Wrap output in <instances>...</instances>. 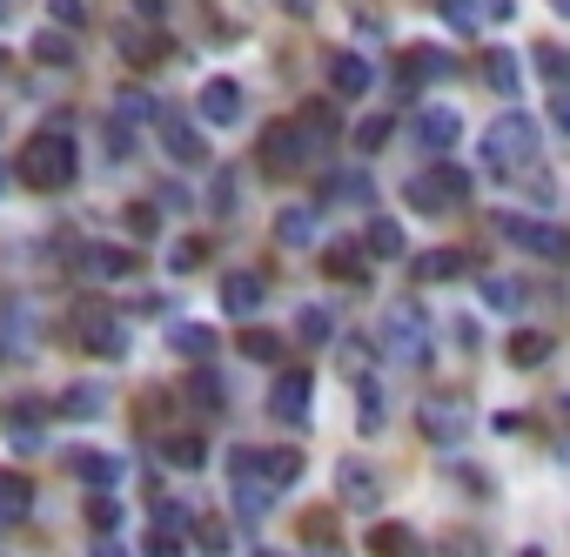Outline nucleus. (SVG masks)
<instances>
[{
	"label": "nucleus",
	"instance_id": "1",
	"mask_svg": "<svg viewBox=\"0 0 570 557\" xmlns=\"http://www.w3.org/2000/svg\"><path fill=\"white\" fill-rule=\"evenodd\" d=\"M537 162V121L530 115H497L483 135V169L491 175H524Z\"/></svg>",
	"mask_w": 570,
	"mask_h": 557
},
{
	"label": "nucleus",
	"instance_id": "2",
	"mask_svg": "<svg viewBox=\"0 0 570 557\" xmlns=\"http://www.w3.org/2000/svg\"><path fill=\"white\" fill-rule=\"evenodd\" d=\"M376 336H383L389 363H423L430 356V315H423V302H389Z\"/></svg>",
	"mask_w": 570,
	"mask_h": 557
},
{
	"label": "nucleus",
	"instance_id": "3",
	"mask_svg": "<svg viewBox=\"0 0 570 557\" xmlns=\"http://www.w3.org/2000/svg\"><path fill=\"white\" fill-rule=\"evenodd\" d=\"M21 182H28V189H47V195L67 189V182H74V141L54 135V128L34 135V141L21 148Z\"/></svg>",
	"mask_w": 570,
	"mask_h": 557
},
{
	"label": "nucleus",
	"instance_id": "4",
	"mask_svg": "<svg viewBox=\"0 0 570 557\" xmlns=\"http://www.w3.org/2000/svg\"><path fill=\"white\" fill-rule=\"evenodd\" d=\"M491 228H497V235H510V243H524V249H530V256H544V263H570V235H563V228H550V222L497 215Z\"/></svg>",
	"mask_w": 570,
	"mask_h": 557
},
{
	"label": "nucleus",
	"instance_id": "5",
	"mask_svg": "<svg viewBox=\"0 0 570 557\" xmlns=\"http://www.w3.org/2000/svg\"><path fill=\"white\" fill-rule=\"evenodd\" d=\"M309 154H322V148H315V135H309L302 121H282V128L262 135V162H269V175H295Z\"/></svg>",
	"mask_w": 570,
	"mask_h": 557
},
{
	"label": "nucleus",
	"instance_id": "6",
	"mask_svg": "<svg viewBox=\"0 0 570 557\" xmlns=\"http://www.w3.org/2000/svg\"><path fill=\"white\" fill-rule=\"evenodd\" d=\"M463 189H470V175H463V169H450V162H437L430 175H417L402 195H410L423 215H443V208H456V202H463Z\"/></svg>",
	"mask_w": 570,
	"mask_h": 557
},
{
	"label": "nucleus",
	"instance_id": "7",
	"mask_svg": "<svg viewBox=\"0 0 570 557\" xmlns=\"http://www.w3.org/2000/svg\"><path fill=\"white\" fill-rule=\"evenodd\" d=\"M74 336L88 343L95 356H108V363H115V356H128V330L115 323L101 302H80V309H74Z\"/></svg>",
	"mask_w": 570,
	"mask_h": 557
},
{
	"label": "nucleus",
	"instance_id": "8",
	"mask_svg": "<svg viewBox=\"0 0 570 557\" xmlns=\"http://www.w3.org/2000/svg\"><path fill=\"white\" fill-rule=\"evenodd\" d=\"M195 115H202L208 128H235L241 115H249V101H241V82H228V74L202 82V95H195Z\"/></svg>",
	"mask_w": 570,
	"mask_h": 557
},
{
	"label": "nucleus",
	"instance_id": "9",
	"mask_svg": "<svg viewBox=\"0 0 570 557\" xmlns=\"http://www.w3.org/2000/svg\"><path fill=\"white\" fill-rule=\"evenodd\" d=\"M476 430V417L456 404V396H430V404H423V437L430 443H463Z\"/></svg>",
	"mask_w": 570,
	"mask_h": 557
},
{
	"label": "nucleus",
	"instance_id": "10",
	"mask_svg": "<svg viewBox=\"0 0 570 557\" xmlns=\"http://www.w3.org/2000/svg\"><path fill=\"white\" fill-rule=\"evenodd\" d=\"M269 417L309 424V369H282V376L269 383Z\"/></svg>",
	"mask_w": 570,
	"mask_h": 557
},
{
	"label": "nucleus",
	"instance_id": "11",
	"mask_svg": "<svg viewBox=\"0 0 570 557\" xmlns=\"http://www.w3.org/2000/svg\"><path fill=\"white\" fill-rule=\"evenodd\" d=\"M135 249H115V243H88V249H80V269H88L95 282H121V276H135Z\"/></svg>",
	"mask_w": 570,
	"mask_h": 557
},
{
	"label": "nucleus",
	"instance_id": "12",
	"mask_svg": "<svg viewBox=\"0 0 570 557\" xmlns=\"http://www.w3.org/2000/svg\"><path fill=\"white\" fill-rule=\"evenodd\" d=\"M456 135H463V115H456V108H423V115H417V141H423L430 154H450Z\"/></svg>",
	"mask_w": 570,
	"mask_h": 557
},
{
	"label": "nucleus",
	"instance_id": "13",
	"mask_svg": "<svg viewBox=\"0 0 570 557\" xmlns=\"http://www.w3.org/2000/svg\"><path fill=\"white\" fill-rule=\"evenodd\" d=\"M67 463H74L80 484H95V491H115L121 476H128V463H121V457H108V450H74Z\"/></svg>",
	"mask_w": 570,
	"mask_h": 557
},
{
	"label": "nucleus",
	"instance_id": "14",
	"mask_svg": "<svg viewBox=\"0 0 570 557\" xmlns=\"http://www.w3.org/2000/svg\"><path fill=\"white\" fill-rule=\"evenodd\" d=\"M330 82H336L343 101H363V95L376 88V67H369L363 54H336V61H330Z\"/></svg>",
	"mask_w": 570,
	"mask_h": 557
},
{
	"label": "nucleus",
	"instance_id": "15",
	"mask_svg": "<svg viewBox=\"0 0 570 557\" xmlns=\"http://www.w3.org/2000/svg\"><path fill=\"white\" fill-rule=\"evenodd\" d=\"M336 491H343V504L376 511V470H369V463H356V457H343V463H336Z\"/></svg>",
	"mask_w": 570,
	"mask_h": 557
},
{
	"label": "nucleus",
	"instance_id": "16",
	"mask_svg": "<svg viewBox=\"0 0 570 557\" xmlns=\"http://www.w3.org/2000/svg\"><path fill=\"white\" fill-rule=\"evenodd\" d=\"M161 148H169L175 162H202V135H195V121H182L175 108H161Z\"/></svg>",
	"mask_w": 570,
	"mask_h": 557
},
{
	"label": "nucleus",
	"instance_id": "17",
	"mask_svg": "<svg viewBox=\"0 0 570 557\" xmlns=\"http://www.w3.org/2000/svg\"><path fill=\"white\" fill-rule=\"evenodd\" d=\"M262 296H269V289H262V276H249V269H235V276L222 282V302H228V315H241V323L262 309Z\"/></svg>",
	"mask_w": 570,
	"mask_h": 557
},
{
	"label": "nucleus",
	"instance_id": "18",
	"mask_svg": "<svg viewBox=\"0 0 570 557\" xmlns=\"http://www.w3.org/2000/svg\"><path fill=\"white\" fill-rule=\"evenodd\" d=\"M256 476L269 491H295L302 484V457L295 450H269V457H256Z\"/></svg>",
	"mask_w": 570,
	"mask_h": 557
},
{
	"label": "nucleus",
	"instance_id": "19",
	"mask_svg": "<svg viewBox=\"0 0 570 557\" xmlns=\"http://www.w3.org/2000/svg\"><path fill=\"white\" fill-rule=\"evenodd\" d=\"M363 256H369V263H396V256H402V222H389V215H383V222H369Z\"/></svg>",
	"mask_w": 570,
	"mask_h": 557
},
{
	"label": "nucleus",
	"instance_id": "20",
	"mask_svg": "<svg viewBox=\"0 0 570 557\" xmlns=\"http://www.w3.org/2000/svg\"><path fill=\"white\" fill-rule=\"evenodd\" d=\"M28 511H34V484L8 470V476H0V524H21Z\"/></svg>",
	"mask_w": 570,
	"mask_h": 557
},
{
	"label": "nucleus",
	"instance_id": "21",
	"mask_svg": "<svg viewBox=\"0 0 570 557\" xmlns=\"http://www.w3.org/2000/svg\"><path fill=\"white\" fill-rule=\"evenodd\" d=\"M476 296H483V309H504V315L524 309V282H517V276H483Z\"/></svg>",
	"mask_w": 570,
	"mask_h": 557
},
{
	"label": "nucleus",
	"instance_id": "22",
	"mask_svg": "<svg viewBox=\"0 0 570 557\" xmlns=\"http://www.w3.org/2000/svg\"><path fill=\"white\" fill-rule=\"evenodd\" d=\"M369 550H376V557H417L423 544H417L410 524H376V531H369Z\"/></svg>",
	"mask_w": 570,
	"mask_h": 557
},
{
	"label": "nucleus",
	"instance_id": "23",
	"mask_svg": "<svg viewBox=\"0 0 570 557\" xmlns=\"http://www.w3.org/2000/svg\"><path fill=\"white\" fill-rule=\"evenodd\" d=\"M101 404H108V389H101V383H74V389L61 396V417L88 424V417H101Z\"/></svg>",
	"mask_w": 570,
	"mask_h": 557
},
{
	"label": "nucleus",
	"instance_id": "24",
	"mask_svg": "<svg viewBox=\"0 0 570 557\" xmlns=\"http://www.w3.org/2000/svg\"><path fill=\"white\" fill-rule=\"evenodd\" d=\"M276 243H282V249H309V243H315V215H309V208H282V215H276Z\"/></svg>",
	"mask_w": 570,
	"mask_h": 557
},
{
	"label": "nucleus",
	"instance_id": "25",
	"mask_svg": "<svg viewBox=\"0 0 570 557\" xmlns=\"http://www.w3.org/2000/svg\"><path fill=\"white\" fill-rule=\"evenodd\" d=\"M363 243H330V249H322V269H330V276H343V282H363Z\"/></svg>",
	"mask_w": 570,
	"mask_h": 557
},
{
	"label": "nucleus",
	"instance_id": "26",
	"mask_svg": "<svg viewBox=\"0 0 570 557\" xmlns=\"http://www.w3.org/2000/svg\"><path fill=\"white\" fill-rule=\"evenodd\" d=\"M550 350H557V343H550L544 330H517V336H510V363H517V369H537V363H550Z\"/></svg>",
	"mask_w": 570,
	"mask_h": 557
},
{
	"label": "nucleus",
	"instance_id": "27",
	"mask_svg": "<svg viewBox=\"0 0 570 557\" xmlns=\"http://www.w3.org/2000/svg\"><path fill=\"white\" fill-rule=\"evenodd\" d=\"M483 74H491V88H497V95H517V82H524L517 54H504V47H491V54H483Z\"/></svg>",
	"mask_w": 570,
	"mask_h": 557
},
{
	"label": "nucleus",
	"instance_id": "28",
	"mask_svg": "<svg viewBox=\"0 0 570 557\" xmlns=\"http://www.w3.org/2000/svg\"><path fill=\"white\" fill-rule=\"evenodd\" d=\"M463 269H470V256H463V249H437V256H423V263H417V276H423V282H450V276H463Z\"/></svg>",
	"mask_w": 570,
	"mask_h": 557
},
{
	"label": "nucleus",
	"instance_id": "29",
	"mask_svg": "<svg viewBox=\"0 0 570 557\" xmlns=\"http://www.w3.org/2000/svg\"><path fill=\"white\" fill-rule=\"evenodd\" d=\"M295 336H302V343H330V336H336V315L322 309V302H309V309L295 315Z\"/></svg>",
	"mask_w": 570,
	"mask_h": 557
},
{
	"label": "nucleus",
	"instance_id": "30",
	"mask_svg": "<svg viewBox=\"0 0 570 557\" xmlns=\"http://www.w3.org/2000/svg\"><path fill=\"white\" fill-rule=\"evenodd\" d=\"M537 74L557 95H570V47H537Z\"/></svg>",
	"mask_w": 570,
	"mask_h": 557
},
{
	"label": "nucleus",
	"instance_id": "31",
	"mask_svg": "<svg viewBox=\"0 0 570 557\" xmlns=\"http://www.w3.org/2000/svg\"><path fill=\"white\" fill-rule=\"evenodd\" d=\"M169 343H175L182 356H195V363H202V356H215V330H195V323H175V330H169Z\"/></svg>",
	"mask_w": 570,
	"mask_h": 557
},
{
	"label": "nucleus",
	"instance_id": "32",
	"mask_svg": "<svg viewBox=\"0 0 570 557\" xmlns=\"http://www.w3.org/2000/svg\"><path fill=\"white\" fill-rule=\"evenodd\" d=\"M121 54H128V61H161V54H169V41L148 34V28H128V34H121Z\"/></svg>",
	"mask_w": 570,
	"mask_h": 557
},
{
	"label": "nucleus",
	"instance_id": "33",
	"mask_svg": "<svg viewBox=\"0 0 570 557\" xmlns=\"http://www.w3.org/2000/svg\"><path fill=\"white\" fill-rule=\"evenodd\" d=\"M161 457H169L175 470H202V437H169V443H161Z\"/></svg>",
	"mask_w": 570,
	"mask_h": 557
},
{
	"label": "nucleus",
	"instance_id": "34",
	"mask_svg": "<svg viewBox=\"0 0 570 557\" xmlns=\"http://www.w3.org/2000/svg\"><path fill=\"white\" fill-rule=\"evenodd\" d=\"M383 141H389V115H369V121L356 128V148H363V154H376Z\"/></svg>",
	"mask_w": 570,
	"mask_h": 557
},
{
	"label": "nucleus",
	"instance_id": "35",
	"mask_svg": "<svg viewBox=\"0 0 570 557\" xmlns=\"http://www.w3.org/2000/svg\"><path fill=\"white\" fill-rule=\"evenodd\" d=\"M34 54H41V61H61V67H67V61H74V41H67V34H41V41H34Z\"/></svg>",
	"mask_w": 570,
	"mask_h": 557
},
{
	"label": "nucleus",
	"instance_id": "36",
	"mask_svg": "<svg viewBox=\"0 0 570 557\" xmlns=\"http://www.w3.org/2000/svg\"><path fill=\"white\" fill-rule=\"evenodd\" d=\"M336 202L363 208V202H369V175H336Z\"/></svg>",
	"mask_w": 570,
	"mask_h": 557
},
{
	"label": "nucleus",
	"instance_id": "37",
	"mask_svg": "<svg viewBox=\"0 0 570 557\" xmlns=\"http://www.w3.org/2000/svg\"><path fill=\"white\" fill-rule=\"evenodd\" d=\"M47 14H54L61 28H80V21H88V0H47Z\"/></svg>",
	"mask_w": 570,
	"mask_h": 557
},
{
	"label": "nucleus",
	"instance_id": "38",
	"mask_svg": "<svg viewBox=\"0 0 570 557\" xmlns=\"http://www.w3.org/2000/svg\"><path fill=\"white\" fill-rule=\"evenodd\" d=\"M241 356L269 363V356H282V343H276V336H262V330H249V336H241Z\"/></svg>",
	"mask_w": 570,
	"mask_h": 557
},
{
	"label": "nucleus",
	"instance_id": "39",
	"mask_svg": "<svg viewBox=\"0 0 570 557\" xmlns=\"http://www.w3.org/2000/svg\"><path fill=\"white\" fill-rule=\"evenodd\" d=\"M154 531H175V537H182V531H189V511H182V504H161V511H154Z\"/></svg>",
	"mask_w": 570,
	"mask_h": 557
},
{
	"label": "nucleus",
	"instance_id": "40",
	"mask_svg": "<svg viewBox=\"0 0 570 557\" xmlns=\"http://www.w3.org/2000/svg\"><path fill=\"white\" fill-rule=\"evenodd\" d=\"M148 557H189V550H182L175 531H154V537H148Z\"/></svg>",
	"mask_w": 570,
	"mask_h": 557
},
{
	"label": "nucleus",
	"instance_id": "41",
	"mask_svg": "<svg viewBox=\"0 0 570 557\" xmlns=\"http://www.w3.org/2000/svg\"><path fill=\"white\" fill-rule=\"evenodd\" d=\"M154 208H169V215H189L195 202H189V189H182V182H169V189H161V202H154Z\"/></svg>",
	"mask_w": 570,
	"mask_h": 557
},
{
	"label": "nucleus",
	"instance_id": "42",
	"mask_svg": "<svg viewBox=\"0 0 570 557\" xmlns=\"http://www.w3.org/2000/svg\"><path fill=\"white\" fill-rule=\"evenodd\" d=\"M141 115H161V108H154L148 95H135V88H128V95H121V121H141Z\"/></svg>",
	"mask_w": 570,
	"mask_h": 557
},
{
	"label": "nucleus",
	"instance_id": "43",
	"mask_svg": "<svg viewBox=\"0 0 570 557\" xmlns=\"http://www.w3.org/2000/svg\"><path fill=\"white\" fill-rule=\"evenodd\" d=\"M376 424H383V389L363 383V430H376Z\"/></svg>",
	"mask_w": 570,
	"mask_h": 557
},
{
	"label": "nucleus",
	"instance_id": "44",
	"mask_svg": "<svg viewBox=\"0 0 570 557\" xmlns=\"http://www.w3.org/2000/svg\"><path fill=\"white\" fill-rule=\"evenodd\" d=\"M202 249L208 243H195V235H189V243H175V269H202Z\"/></svg>",
	"mask_w": 570,
	"mask_h": 557
},
{
	"label": "nucleus",
	"instance_id": "45",
	"mask_svg": "<svg viewBox=\"0 0 570 557\" xmlns=\"http://www.w3.org/2000/svg\"><path fill=\"white\" fill-rule=\"evenodd\" d=\"M215 215H235V175H215Z\"/></svg>",
	"mask_w": 570,
	"mask_h": 557
},
{
	"label": "nucleus",
	"instance_id": "46",
	"mask_svg": "<svg viewBox=\"0 0 570 557\" xmlns=\"http://www.w3.org/2000/svg\"><path fill=\"white\" fill-rule=\"evenodd\" d=\"M154 222H161V208H148V202L128 208V228H135V235H154Z\"/></svg>",
	"mask_w": 570,
	"mask_h": 557
},
{
	"label": "nucleus",
	"instance_id": "47",
	"mask_svg": "<svg viewBox=\"0 0 570 557\" xmlns=\"http://www.w3.org/2000/svg\"><path fill=\"white\" fill-rule=\"evenodd\" d=\"M195 544H202V550H215V557H222V550H228V531H222V524H202V531H195Z\"/></svg>",
	"mask_w": 570,
	"mask_h": 557
},
{
	"label": "nucleus",
	"instance_id": "48",
	"mask_svg": "<svg viewBox=\"0 0 570 557\" xmlns=\"http://www.w3.org/2000/svg\"><path fill=\"white\" fill-rule=\"evenodd\" d=\"M189 396H195V404H222V383H215V376H195Z\"/></svg>",
	"mask_w": 570,
	"mask_h": 557
},
{
	"label": "nucleus",
	"instance_id": "49",
	"mask_svg": "<svg viewBox=\"0 0 570 557\" xmlns=\"http://www.w3.org/2000/svg\"><path fill=\"white\" fill-rule=\"evenodd\" d=\"M524 189H530V202H537V208H550V202H557V195H550V175H544V169H537V175H530Z\"/></svg>",
	"mask_w": 570,
	"mask_h": 557
},
{
	"label": "nucleus",
	"instance_id": "50",
	"mask_svg": "<svg viewBox=\"0 0 570 557\" xmlns=\"http://www.w3.org/2000/svg\"><path fill=\"white\" fill-rule=\"evenodd\" d=\"M88 517H95V524H101V531H115V524H121V504H115V497H108V504H95V511H88Z\"/></svg>",
	"mask_w": 570,
	"mask_h": 557
},
{
	"label": "nucleus",
	"instance_id": "51",
	"mask_svg": "<svg viewBox=\"0 0 570 557\" xmlns=\"http://www.w3.org/2000/svg\"><path fill=\"white\" fill-rule=\"evenodd\" d=\"M476 14H491V21H510V0H476Z\"/></svg>",
	"mask_w": 570,
	"mask_h": 557
},
{
	"label": "nucleus",
	"instance_id": "52",
	"mask_svg": "<svg viewBox=\"0 0 570 557\" xmlns=\"http://www.w3.org/2000/svg\"><path fill=\"white\" fill-rule=\"evenodd\" d=\"M550 121H557V128L570 135V95H557V101H550Z\"/></svg>",
	"mask_w": 570,
	"mask_h": 557
},
{
	"label": "nucleus",
	"instance_id": "53",
	"mask_svg": "<svg viewBox=\"0 0 570 557\" xmlns=\"http://www.w3.org/2000/svg\"><path fill=\"white\" fill-rule=\"evenodd\" d=\"M135 14H141V21H161L169 8H161V0H135Z\"/></svg>",
	"mask_w": 570,
	"mask_h": 557
},
{
	"label": "nucleus",
	"instance_id": "54",
	"mask_svg": "<svg viewBox=\"0 0 570 557\" xmlns=\"http://www.w3.org/2000/svg\"><path fill=\"white\" fill-rule=\"evenodd\" d=\"M95 557H128V550H121L115 537H95Z\"/></svg>",
	"mask_w": 570,
	"mask_h": 557
},
{
	"label": "nucleus",
	"instance_id": "55",
	"mask_svg": "<svg viewBox=\"0 0 570 557\" xmlns=\"http://www.w3.org/2000/svg\"><path fill=\"white\" fill-rule=\"evenodd\" d=\"M282 8H289V14H315V0H282Z\"/></svg>",
	"mask_w": 570,
	"mask_h": 557
},
{
	"label": "nucleus",
	"instance_id": "56",
	"mask_svg": "<svg viewBox=\"0 0 570 557\" xmlns=\"http://www.w3.org/2000/svg\"><path fill=\"white\" fill-rule=\"evenodd\" d=\"M550 8H557V14H563V21H570V0H550Z\"/></svg>",
	"mask_w": 570,
	"mask_h": 557
},
{
	"label": "nucleus",
	"instance_id": "57",
	"mask_svg": "<svg viewBox=\"0 0 570 557\" xmlns=\"http://www.w3.org/2000/svg\"><path fill=\"white\" fill-rule=\"evenodd\" d=\"M8 14H14V0H0V21H8Z\"/></svg>",
	"mask_w": 570,
	"mask_h": 557
},
{
	"label": "nucleus",
	"instance_id": "58",
	"mask_svg": "<svg viewBox=\"0 0 570 557\" xmlns=\"http://www.w3.org/2000/svg\"><path fill=\"white\" fill-rule=\"evenodd\" d=\"M517 557H544V550H517Z\"/></svg>",
	"mask_w": 570,
	"mask_h": 557
},
{
	"label": "nucleus",
	"instance_id": "59",
	"mask_svg": "<svg viewBox=\"0 0 570 557\" xmlns=\"http://www.w3.org/2000/svg\"><path fill=\"white\" fill-rule=\"evenodd\" d=\"M0 189H8V175H0Z\"/></svg>",
	"mask_w": 570,
	"mask_h": 557
}]
</instances>
